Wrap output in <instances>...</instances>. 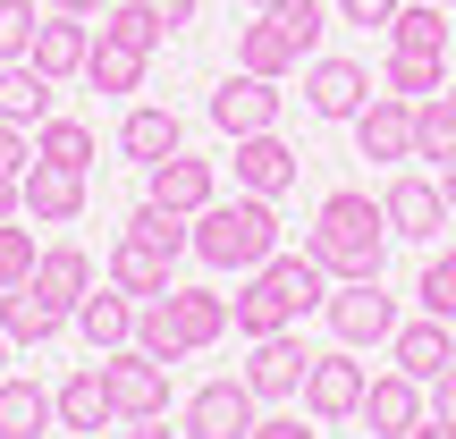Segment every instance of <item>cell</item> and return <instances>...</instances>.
<instances>
[{"label":"cell","mask_w":456,"mask_h":439,"mask_svg":"<svg viewBox=\"0 0 456 439\" xmlns=\"http://www.w3.org/2000/svg\"><path fill=\"white\" fill-rule=\"evenodd\" d=\"M77 329H85V346H94V355L135 346V296L110 288V279H102V288H85V296H77Z\"/></svg>","instance_id":"obj_19"},{"label":"cell","mask_w":456,"mask_h":439,"mask_svg":"<svg viewBox=\"0 0 456 439\" xmlns=\"http://www.w3.org/2000/svg\"><path fill=\"white\" fill-rule=\"evenodd\" d=\"M169 313H178V329H186V346H220L228 329H237V313H228V296H212V288H169Z\"/></svg>","instance_id":"obj_28"},{"label":"cell","mask_w":456,"mask_h":439,"mask_svg":"<svg viewBox=\"0 0 456 439\" xmlns=\"http://www.w3.org/2000/svg\"><path fill=\"white\" fill-rule=\"evenodd\" d=\"M254 423H262V397L245 380H212L186 406V439H254Z\"/></svg>","instance_id":"obj_11"},{"label":"cell","mask_w":456,"mask_h":439,"mask_svg":"<svg viewBox=\"0 0 456 439\" xmlns=\"http://www.w3.org/2000/svg\"><path fill=\"white\" fill-rule=\"evenodd\" d=\"M102 380H110L118 423H161L169 414V363L144 355V346H110V355H102Z\"/></svg>","instance_id":"obj_5"},{"label":"cell","mask_w":456,"mask_h":439,"mask_svg":"<svg viewBox=\"0 0 456 439\" xmlns=\"http://www.w3.org/2000/svg\"><path fill=\"white\" fill-rule=\"evenodd\" d=\"M389 51H448V9L440 0H406L389 17Z\"/></svg>","instance_id":"obj_32"},{"label":"cell","mask_w":456,"mask_h":439,"mask_svg":"<svg viewBox=\"0 0 456 439\" xmlns=\"http://www.w3.org/2000/svg\"><path fill=\"white\" fill-rule=\"evenodd\" d=\"M0 329H9V346H51L68 329V305H51L34 279H17V288H0Z\"/></svg>","instance_id":"obj_18"},{"label":"cell","mask_w":456,"mask_h":439,"mask_svg":"<svg viewBox=\"0 0 456 439\" xmlns=\"http://www.w3.org/2000/svg\"><path fill=\"white\" fill-rule=\"evenodd\" d=\"M380 212H389V237H406V245H423V237H440L448 228V195H440V178H389V195H380Z\"/></svg>","instance_id":"obj_13"},{"label":"cell","mask_w":456,"mask_h":439,"mask_svg":"<svg viewBox=\"0 0 456 439\" xmlns=\"http://www.w3.org/2000/svg\"><path fill=\"white\" fill-rule=\"evenodd\" d=\"M51 9H68V17H102L110 0H51Z\"/></svg>","instance_id":"obj_44"},{"label":"cell","mask_w":456,"mask_h":439,"mask_svg":"<svg viewBox=\"0 0 456 439\" xmlns=\"http://www.w3.org/2000/svg\"><path fill=\"white\" fill-rule=\"evenodd\" d=\"M245 9H279V0H245Z\"/></svg>","instance_id":"obj_49"},{"label":"cell","mask_w":456,"mask_h":439,"mask_svg":"<svg viewBox=\"0 0 456 439\" xmlns=\"http://www.w3.org/2000/svg\"><path fill=\"white\" fill-rule=\"evenodd\" d=\"M322 0H279V9H254V26L237 34V68L245 77H288V68L313 60V43H322Z\"/></svg>","instance_id":"obj_4"},{"label":"cell","mask_w":456,"mask_h":439,"mask_svg":"<svg viewBox=\"0 0 456 439\" xmlns=\"http://www.w3.org/2000/svg\"><path fill=\"white\" fill-rule=\"evenodd\" d=\"M17 195H26V220H43V228H68V220L85 212V169L34 161L26 178H17Z\"/></svg>","instance_id":"obj_16"},{"label":"cell","mask_w":456,"mask_h":439,"mask_svg":"<svg viewBox=\"0 0 456 439\" xmlns=\"http://www.w3.org/2000/svg\"><path fill=\"white\" fill-rule=\"evenodd\" d=\"M26 169H34V135L17 118H0V178H26Z\"/></svg>","instance_id":"obj_38"},{"label":"cell","mask_w":456,"mask_h":439,"mask_svg":"<svg viewBox=\"0 0 456 439\" xmlns=\"http://www.w3.org/2000/svg\"><path fill=\"white\" fill-rule=\"evenodd\" d=\"M34 161H60V169H94V127H85V118H60V110H51L43 127H34Z\"/></svg>","instance_id":"obj_31"},{"label":"cell","mask_w":456,"mask_h":439,"mask_svg":"<svg viewBox=\"0 0 456 439\" xmlns=\"http://www.w3.org/2000/svg\"><path fill=\"white\" fill-rule=\"evenodd\" d=\"M414 296H423V313H440V321H456V245L448 254L423 262V279H414Z\"/></svg>","instance_id":"obj_35"},{"label":"cell","mask_w":456,"mask_h":439,"mask_svg":"<svg viewBox=\"0 0 456 439\" xmlns=\"http://www.w3.org/2000/svg\"><path fill=\"white\" fill-rule=\"evenodd\" d=\"M363 389H372V372L355 363V346H338V355H313V363H305V414H313V423H355Z\"/></svg>","instance_id":"obj_7"},{"label":"cell","mask_w":456,"mask_h":439,"mask_svg":"<svg viewBox=\"0 0 456 439\" xmlns=\"http://www.w3.org/2000/svg\"><path fill=\"white\" fill-rule=\"evenodd\" d=\"M51 423H60V397L43 389V380H0V439H43Z\"/></svg>","instance_id":"obj_25"},{"label":"cell","mask_w":456,"mask_h":439,"mask_svg":"<svg viewBox=\"0 0 456 439\" xmlns=\"http://www.w3.org/2000/svg\"><path fill=\"white\" fill-rule=\"evenodd\" d=\"M60 439H85V431H60Z\"/></svg>","instance_id":"obj_50"},{"label":"cell","mask_w":456,"mask_h":439,"mask_svg":"<svg viewBox=\"0 0 456 439\" xmlns=\"http://www.w3.org/2000/svg\"><path fill=\"white\" fill-rule=\"evenodd\" d=\"M144 178H152V203H169V212H186V220H195L203 203H220L212 161H195V152H169V161H152Z\"/></svg>","instance_id":"obj_21"},{"label":"cell","mask_w":456,"mask_h":439,"mask_svg":"<svg viewBox=\"0 0 456 439\" xmlns=\"http://www.w3.org/2000/svg\"><path fill=\"white\" fill-rule=\"evenodd\" d=\"M212 127L228 135V144H237V135H271L279 127V77H228L220 93H212Z\"/></svg>","instance_id":"obj_9"},{"label":"cell","mask_w":456,"mask_h":439,"mask_svg":"<svg viewBox=\"0 0 456 439\" xmlns=\"http://www.w3.org/2000/svg\"><path fill=\"white\" fill-rule=\"evenodd\" d=\"M17 279H34V228L0 220V288H17Z\"/></svg>","instance_id":"obj_37"},{"label":"cell","mask_w":456,"mask_h":439,"mask_svg":"<svg viewBox=\"0 0 456 439\" xmlns=\"http://www.w3.org/2000/svg\"><path fill=\"white\" fill-rule=\"evenodd\" d=\"M135 346L144 355H161L169 372H178L195 346H186V329H178V313H169V296H152V305H135Z\"/></svg>","instance_id":"obj_30"},{"label":"cell","mask_w":456,"mask_h":439,"mask_svg":"<svg viewBox=\"0 0 456 439\" xmlns=\"http://www.w3.org/2000/svg\"><path fill=\"white\" fill-rule=\"evenodd\" d=\"M346 127H355L363 161H414V102H406V93H389V85H380V93L363 102Z\"/></svg>","instance_id":"obj_10"},{"label":"cell","mask_w":456,"mask_h":439,"mask_svg":"<svg viewBox=\"0 0 456 439\" xmlns=\"http://www.w3.org/2000/svg\"><path fill=\"white\" fill-rule=\"evenodd\" d=\"M296 186V152L279 144V127L271 135H237V195H288Z\"/></svg>","instance_id":"obj_22"},{"label":"cell","mask_w":456,"mask_h":439,"mask_svg":"<svg viewBox=\"0 0 456 439\" xmlns=\"http://www.w3.org/2000/svg\"><path fill=\"white\" fill-rule=\"evenodd\" d=\"M51 397H60V431H85V439H102V431L118 423V406H110V380H102V363L68 372Z\"/></svg>","instance_id":"obj_23"},{"label":"cell","mask_w":456,"mask_h":439,"mask_svg":"<svg viewBox=\"0 0 456 439\" xmlns=\"http://www.w3.org/2000/svg\"><path fill=\"white\" fill-rule=\"evenodd\" d=\"M431 423H440V431H456V372H440V380H431Z\"/></svg>","instance_id":"obj_40"},{"label":"cell","mask_w":456,"mask_h":439,"mask_svg":"<svg viewBox=\"0 0 456 439\" xmlns=\"http://www.w3.org/2000/svg\"><path fill=\"white\" fill-rule=\"evenodd\" d=\"M305 338L296 329H271V338H254V363H245V389L262 397V406H279V397H305Z\"/></svg>","instance_id":"obj_12"},{"label":"cell","mask_w":456,"mask_h":439,"mask_svg":"<svg viewBox=\"0 0 456 439\" xmlns=\"http://www.w3.org/2000/svg\"><path fill=\"white\" fill-rule=\"evenodd\" d=\"M440 195H448V212H456V161H448V169H440Z\"/></svg>","instance_id":"obj_47"},{"label":"cell","mask_w":456,"mask_h":439,"mask_svg":"<svg viewBox=\"0 0 456 439\" xmlns=\"http://www.w3.org/2000/svg\"><path fill=\"white\" fill-rule=\"evenodd\" d=\"M26 212V195H17V178H0V220H17Z\"/></svg>","instance_id":"obj_43"},{"label":"cell","mask_w":456,"mask_h":439,"mask_svg":"<svg viewBox=\"0 0 456 439\" xmlns=\"http://www.w3.org/2000/svg\"><path fill=\"white\" fill-rule=\"evenodd\" d=\"M372 102V68L363 60H313L305 68V110L313 118H355Z\"/></svg>","instance_id":"obj_14"},{"label":"cell","mask_w":456,"mask_h":439,"mask_svg":"<svg viewBox=\"0 0 456 439\" xmlns=\"http://www.w3.org/2000/svg\"><path fill=\"white\" fill-rule=\"evenodd\" d=\"M254 439H313V431L296 423V414H262V423H254Z\"/></svg>","instance_id":"obj_42"},{"label":"cell","mask_w":456,"mask_h":439,"mask_svg":"<svg viewBox=\"0 0 456 439\" xmlns=\"http://www.w3.org/2000/svg\"><path fill=\"white\" fill-rule=\"evenodd\" d=\"M144 9H152V17H161V26H169V34H178V26H195V17H203V0H144Z\"/></svg>","instance_id":"obj_41"},{"label":"cell","mask_w":456,"mask_h":439,"mask_svg":"<svg viewBox=\"0 0 456 439\" xmlns=\"http://www.w3.org/2000/svg\"><path fill=\"white\" fill-rule=\"evenodd\" d=\"M389 363L397 372H414L431 389L440 372H456V329L440 321V313H423V321H397V338H389Z\"/></svg>","instance_id":"obj_15"},{"label":"cell","mask_w":456,"mask_h":439,"mask_svg":"<svg viewBox=\"0 0 456 439\" xmlns=\"http://www.w3.org/2000/svg\"><path fill=\"white\" fill-rule=\"evenodd\" d=\"M102 279H110V288H127L135 305H152V296L178 288V279H169V254H161V245H144V237H127V228H118V245H110V262H102Z\"/></svg>","instance_id":"obj_17"},{"label":"cell","mask_w":456,"mask_h":439,"mask_svg":"<svg viewBox=\"0 0 456 439\" xmlns=\"http://www.w3.org/2000/svg\"><path fill=\"white\" fill-rule=\"evenodd\" d=\"M118 152H127V161H169V152H186V127H178V110H152V102H144V110H127V118H118Z\"/></svg>","instance_id":"obj_26"},{"label":"cell","mask_w":456,"mask_h":439,"mask_svg":"<svg viewBox=\"0 0 456 439\" xmlns=\"http://www.w3.org/2000/svg\"><path fill=\"white\" fill-rule=\"evenodd\" d=\"M330 329L338 346H389L397 338V296H380V279H330Z\"/></svg>","instance_id":"obj_6"},{"label":"cell","mask_w":456,"mask_h":439,"mask_svg":"<svg viewBox=\"0 0 456 439\" xmlns=\"http://www.w3.org/2000/svg\"><path fill=\"white\" fill-rule=\"evenodd\" d=\"M85 60H94V26L68 17V9H51L43 26H34V68L68 85V77H85Z\"/></svg>","instance_id":"obj_20"},{"label":"cell","mask_w":456,"mask_h":439,"mask_svg":"<svg viewBox=\"0 0 456 439\" xmlns=\"http://www.w3.org/2000/svg\"><path fill=\"white\" fill-rule=\"evenodd\" d=\"M440 9H456V0H440Z\"/></svg>","instance_id":"obj_51"},{"label":"cell","mask_w":456,"mask_h":439,"mask_svg":"<svg viewBox=\"0 0 456 439\" xmlns=\"http://www.w3.org/2000/svg\"><path fill=\"white\" fill-rule=\"evenodd\" d=\"M389 93H406V102H431L448 85V68H440V51H389Z\"/></svg>","instance_id":"obj_33"},{"label":"cell","mask_w":456,"mask_h":439,"mask_svg":"<svg viewBox=\"0 0 456 439\" xmlns=\"http://www.w3.org/2000/svg\"><path fill=\"white\" fill-rule=\"evenodd\" d=\"M195 254L212 271H262L279 254V203L271 195H237V203H203L195 212Z\"/></svg>","instance_id":"obj_3"},{"label":"cell","mask_w":456,"mask_h":439,"mask_svg":"<svg viewBox=\"0 0 456 439\" xmlns=\"http://www.w3.org/2000/svg\"><path fill=\"white\" fill-rule=\"evenodd\" d=\"M34 288H43L51 305H68V321H77V296L94 288V254H85V245H51V254H34Z\"/></svg>","instance_id":"obj_29"},{"label":"cell","mask_w":456,"mask_h":439,"mask_svg":"<svg viewBox=\"0 0 456 439\" xmlns=\"http://www.w3.org/2000/svg\"><path fill=\"white\" fill-rule=\"evenodd\" d=\"M423 414H431V389H423V380H414V372H380L372 389H363L355 423L372 431V439H406L414 423H423Z\"/></svg>","instance_id":"obj_8"},{"label":"cell","mask_w":456,"mask_h":439,"mask_svg":"<svg viewBox=\"0 0 456 439\" xmlns=\"http://www.w3.org/2000/svg\"><path fill=\"white\" fill-rule=\"evenodd\" d=\"M102 34H118V43H135V51H161V17L144 9V0H110V9H102Z\"/></svg>","instance_id":"obj_34"},{"label":"cell","mask_w":456,"mask_h":439,"mask_svg":"<svg viewBox=\"0 0 456 439\" xmlns=\"http://www.w3.org/2000/svg\"><path fill=\"white\" fill-rule=\"evenodd\" d=\"M397 9H406V0H338V17H346V26H389Z\"/></svg>","instance_id":"obj_39"},{"label":"cell","mask_w":456,"mask_h":439,"mask_svg":"<svg viewBox=\"0 0 456 439\" xmlns=\"http://www.w3.org/2000/svg\"><path fill=\"white\" fill-rule=\"evenodd\" d=\"M330 305V271L313 254H271L262 271H245V296L228 313H237V338H271V329H296L305 313Z\"/></svg>","instance_id":"obj_2"},{"label":"cell","mask_w":456,"mask_h":439,"mask_svg":"<svg viewBox=\"0 0 456 439\" xmlns=\"http://www.w3.org/2000/svg\"><path fill=\"white\" fill-rule=\"evenodd\" d=\"M118 439H169L161 423H127V431H118Z\"/></svg>","instance_id":"obj_45"},{"label":"cell","mask_w":456,"mask_h":439,"mask_svg":"<svg viewBox=\"0 0 456 439\" xmlns=\"http://www.w3.org/2000/svg\"><path fill=\"white\" fill-rule=\"evenodd\" d=\"M34 0H0V60H34Z\"/></svg>","instance_id":"obj_36"},{"label":"cell","mask_w":456,"mask_h":439,"mask_svg":"<svg viewBox=\"0 0 456 439\" xmlns=\"http://www.w3.org/2000/svg\"><path fill=\"white\" fill-rule=\"evenodd\" d=\"M51 102H60V77H43L34 60H0V118H17V127H43Z\"/></svg>","instance_id":"obj_24"},{"label":"cell","mask_w":456,"mask_h":439,"mask_svg":"<svg viewBox=\"0 0 456 439\" xmlns=\"http://www.w3.org/2000/svg\"><path fill=\"white\" fill-rule=\"evenodd\" d=\"M406 439H456V431H440V423H431V414H423V423H414Z\"/></svg>","instance_id":"obj_46"},{"label":"cell","mask_w":456,"mask_h":439,"mask_svg":"<svg viewBox=\"0 0 456 439\" xmlns=\"http://www.w3.org/2000/svg\"><path fill=\"white\" fill-rule=\"evenodd\" d=\"M305 254L322 262L330 279H380V262H389V212H380L372 195H355V186H338V195L313 212Z\"/></svg>","instance_id":"obj_1"},{"label":"cell","mask_w":456,"mask_h":439,"mask_svg":"<svg viewBox=\"0 0 456 439\" xmlns=\"http://www.w3.org/2000/svg\"><path fill=\"white\" fill-rule=\"evenodd\" d=\"M0 363H9V329H0ZM0 380H9V372H0Z\"/></svg>","instance_id":"obj_48"},{"label":"cell","mask_w":456,"mask_h":439,"mask_svg":"<svg viewBox=\"0 0 456 439\" xmlns=\"http://www.w3.org/2000/svg\"><path fill=\"white\" fill-rule=\"evenodd\" d=\"M144 68H152V51L118 43V34H94V60H85V85H94V93H144Z\"/></svg>","instance_id":"obj_27"}]
</instances>
